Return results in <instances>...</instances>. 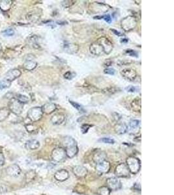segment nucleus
Listing matches in <instances>:
<instances>
[{"label":"nucleus","mask_w":174,"mask_h":195,"mask_svg":"<svg viewBox=\"0 0 174 195\" xmlns=\"http://www.w3.org/2000/svg\"><path fill=\"white\" fill-rule=\"evenodd\" d=\"M54 178L58 181H64L69 178V174L68 171L65 169H61L57 170L54 174Z\"/></svg>","instance_id":"obj_16"},{"label":"nucleus","mask_w":174,"mask_h":195,"mask_svg":"<svg viewBox=\"0 0 174 195\" xmlns=\"http://www.w3.org/2000/svg\"><path fill=\"white\" fill-rule=\"evenodd\" d=\"M115 174L119 178H126L129 176L130 172L127 167L125 163H120L115 169Z\"/></svg>","instance_id":"obj_8"},{"label":"nucleus","mask_w":174,"mask_h":195,"mask_svg":"<svg viewBox=\"0 0 174 195\" xmlns=\"http://www.w3.org/2000/svg\"><path fill=\"white\" fill-rule=\"evenodd\" d=\"M43 115L42 108L40 107H34L27 112V117L31 122H37L41 119Z\"/></svg>","instance_id":"obj_3"},{"label":"nucleus","mask_w":174,"mask_h":195,"mask_svg":"<svg viewBox=\"0 0 174 195\" xmlns=\"http://www.w3.org/2000/svg\"><path fill=\"white\" fill-rule=\"evenodd\" d=\"M63 144L65 146L66 156L68 158H73L78 152L77 141L72 137L67 136L63 140Z\"/></svg>","instance_id":"obj_1"},{"label":"nucleus","mask_w":174,"mask_h":195,"mask_svg":"<svg viewBox=\"0 0 174 195\" xmlns=\"http://www.w3.org/2000/svg\"><path fill=\"white\" fill-rule=\"evenodd\" d=\"M25 146L28 150H37L40 146V143L37 140H35V139L29 140L26 141Z\"/></svg>","instance_id":"obj_21"},{"label":"nucleus","mask_w":174,"mask_h":195,"mask_svg":"<svg viewBox=\"0 0 174 195\" xmlns=\"http://www.w3.org/2000/svg\"><path fill=\"white\" fill-rule=\"evenodd\" d=\"M98 141L101 142V143H103L110 144L115 143V140L113 139L110 138V137H104V138L100 139L99 140H98Z\"/></svg>","instance_id":"obj_34"},{"label":"nucleus","mask_w":174,"mask_h":195,"mask_svg":"<svg viewBox=\"0 0 174 195\" xmlns=\"http://www.w3.org/2000/svg\"><path fill=\"white\" fill-rule=\"evenodd\" d=\"M42 108V111L43 112V113H46V114H51L54 112L56 109V105L53 104V103H47L45 104Z\"/></svg>","instance_id":"obj_22"},{"label":"nucleus","mask_w":174,"mask_h":195,"mask_svg":"<svg viewBox=\"0 0 174 195\" xmlns=\"http://www.w3.org/2000/svg\"><path fill=\"white\" fill-rule=\"evenodd\" d=\"M2 35L5 37H12L14 35V31L13 29L9 28L2 31Z\"/></svg>","instance_id":"obj_33"},{"label":"nucleus","mask_w":174,"mask_h":195,"mask_svg":"<svg viewBox=\"0 0 174 195\" xmlns=\"http://www.w3.org/2000/svg\"><path fill=\"white\" fill-rule=\"evenodd\" d=\"M21 74H22V72L20 70L16 69V68L12 69L8 71V72L5 74V79L11 82L15 80L16 79L19 78L21 75Z\"/></svg>","instance_id":"obj_13"},{"label":"nucleus","mask_w":174,"mask_h":195,"mask_svg":"<svg viewBox=\"0 0 174 195\" xmlns=\"http://www.w3.org/2000/svg\"><path fill=\"white\" fill-rule=\"evenodd\" d=\"M64 50L68 53V54H74L78 52L79 47L77 44L69 43H64Z\"/></svg>","instance_id":"obj_18"},{"label":"nucleus","mask_w":174,"mask_h":195,"mask_svg":"<svg viewBox=\"0 0 174 195\" xmlns=\"http://www.w3.org/2000/svg\"><path fill=\"white\" fill-rule=\"evenodd\" d=\"M16 99L18 100L22 104H26L30 101L29 98L25 95H23V94H17Z\"/></svg>","instance_id":"obj_29"},{"label":"nucleus","mask_w":174,"mask_h":195,"mask_svg":"<svg viewBox=\"0 0 174 195\" xmlns=\"http://www.w3.org/2000/svg\"><path fill=\"white\" fill-rule=\"evenodd\" d=\"M37 66V63L35 61L33 60H27L25 61V63L23 64V67H24V69L28 70V71H31L35 68Z\"/></svg>","instance_id":"obj_25"},{"label":"nucleus","mask_w":174,"mask_h":195,"mask_svg":"<svg viewBox=\"0 0 174 195\" xmlns=\"http://www.w3.org/2000/svg\"><path fill=\"white\" fill-rule=\"evenodd\" d=\"M11 82L6 80L3 79L0 81V90L5 89V88H7L10 86Z\"/></svg>","instance_id":"obj_31"},{"label":"nucleus","mask_w":174,"mask_h":195,"mask_svg":"<svg viewBox=\"0 0 174 195\" xmlns=\"http://www.w3.org/2000/svg\"><path fill=\"white\" fill-rule=\"evenodd\" d=\"M111 191L107 186H102L98 188L97 194L98 195H110Z\"/></svg>","instance_id":"obj_28"},{"label":"nucleus","mask_w":174,"mask_h":195,"mask_svg":"<svg viewBox=\"0 0 174 195\" xmlns=\"http://www.w3.org/2000/svg\"><path fill=\"white\" fill-rule=\"evenodd\" d=\"M115 132L119 135L126 133L128 132V126L125 123H119L115 126Z\"/></svg>","instance_id":"obj_23"},{"label":"nucleus","mask_w":174,"mask_h":195,"mask_svg":"<svg viewBox=\"0 0 174 195\" xmlns=\"http://www.w3.org/2000/svg\"><path fill=\"white\" fill-rule=\"evenodd\" d=\"M9 109L14 114L19 115L22 113L23 104L20 103L16 98L11 99L9 104Z\"/></svg>","instance_id":"obj_6"},{"label":"nucleus","mask_w":174,"mask_h":195,"mask_svg":"<svg viewBox=\"0 0 174 195\" xmlns=\"http://www.w3.org/2000/svg\"><path fill=\"white\" fill-rule=\"evenodd\" d=\"M140 120H132L130 122V127L132 128V129H136V128H138V127L139 126V125H140Z\"/></svg>","instance_id":"obj_35"},{"label":"nucleus","mask_w":174,"mask_h":195,"mask_svg":"<svg viewBox=\"0 0 174 195\" xmlns=\"http://www.w3.org/2000/svg\"><path fill=\"white\" fill-rule=\"evenodd\" d=\"M13 5V1L11 0H2L0 1V9L3 12L8 11Z\"/></svg>","instance_id":"obj_24"},{"label":"nucleus","mask_w":174,"mask_h":195,"mask_svg":"<svg viewBox=\"0 0 174 195\" xmlns=\"http://www.w3.org/2000/svg\"><path fill=\"white\" fill-rule=\"evenodd\" d=\"M2 50V45H1V43H0V50Z\"/></svg>","instance_id":"obj_46"},{"label":"nucleus","mask_w":174,"mask_h":195,"mask_svg":"<svg viewBox=\"0 0 174 195\" xmlns=\"http://www.w3.org/2000/svg\"><path fill=\"white\" fill-rule=\"evenodd\" d=\"M52 159L54 162L60 163L64 161L67 156L65 149L63 148H56L52 152Z\"/></svg>","instance_id":"obj_5"},{"label":"nucleus","mask_w":174,"mask_h":195,"mask_svg":"<svg viewBox=\"0 0 174 195\" xmlns=\"http://www.w3.org/2000/svg\"><path fill=\"white\" fill-rule=\"evenodd\" d=\"M132 109L136 111L140 112L141 111V99L140 98H136L132 101L131 103Z\"/></svg>","instance_id":"obj_26"},{"label":"nucleus","mask_w":174,"mask_h":195,"mask_svg":"<svg viewBox=\"0 0 174 195\" xmlns=\"http://www.w3.org/2000/svg\"><path fill=\"white\" fill-rule=\"evenodd\" d=\"M74 77V74L71 72H67L64 74V78L68 80L72 79Z\"/></svg>","instance_id":"obj_39"},{"label":"nucleus","mask_w":174,"mask_h":195,"mask_svg":"<svg viewBox=\"0 0 174 195\" xmlns=\"http://www.w3.org/2000/svg\"><path fill=\"white\" fill-rule=\"evenodd\" d=\"M104 72L109 75H114L115 73V70L112 68H108L104 70Z\"/></svg>","instance_id":"obj_38"},{"label":"nucleus","mask_w":174,"mask_h":195,"mask_svg":"<svg viewBox=\"0 0 174 195\" xmlns=\"http://www.w3.org/2000/svg\"><path fill=\"white\" fill-rule=\"evenodd\" d=\"M10 111L7 108L0 109V122L4 121L10 115Z\"/></svg>","instance_id":"obj_27"},{"label":"nucleus","mask_w":174,"mask_h":195,"mask_svg":"<svg viewBox=\"0 0 174 195\" xmlns=\"http://www.w3.org/2000/svg\"><path fill=\"white\" fill-rule=\"evenodd\" d=\"M106 158H107L106 153L103 151L97 152L96 153H94L93 157V159L94 162L96 164L106 160Z\"/></svg>","instance_id":"obj_20"},{"label":"nucleus","mask_w":174,"mask_h":195,"mask_svg":"<svg viewBox=\"0 0 174 195\" xmlns=\"http://www.w3.org/2000/svg\"><path fill=\"white\" fill-rule=\"evenodd\" d=\"M126 91L129 92H135L136 91V88L134 86H129L126 88Z\"/></svg>","instance_id":"obj_41"},{"label":"nucleus","mask_w":174,"mask_h":195,"mask_svg":"<svg viewBox=\"0 0 174 195\" xmlns=\"http://www.w3.org/2000/svg\"><path fill=\"white\" fill-rule=\"evenodd\" d=\"M5 163V157L2 153L0 152V167L3 166Z\"/></svg>","instance_id":"obj_42"},{"label":"nucleus","mask_w":174,"mask_h":195,"mask_svg":"<svg viewBox=\"0 0 174 195\" xmlns=\"http://www.w3.org/2000/svg\"><path fill=\"white\" fill-rule=\"evenodd\" d=\"M26 128L29 133H33L37 129V127L33 124H27L26 126Z\"/></svg>","instance_id":"obj_36"},{"label":"nucleus","mask_w":174,"mask_h":195,"mask_svg":"<svg viewBox=\"0 0 174 195\" xmlns=\"http://www.w3.org/2000/svg\"><path fill=\"white\" fill-rule=\"evenodd\" d=\"M104 20H105L108 23H110L112 22V18H111V16H110V15H109V14H107L106 16H104Z\"/></svg>","instance_id":"obj_43"},{"label":"nucleus","mask_w":174,"mask_h":195,"mask_svg":"<svg viewBox=\"0 0 174 195\" xmlns=\"http://www.w3.org/2000/svg\"><path fill=\"white\" fill-rule=\"evenodd\" d=\"M69 102L71 103V104L73 106V107L75 109H77L78 111H80V113H85V112L82 106L80 104H78L77 102H75L71 101V100H69Z\"/></svg>","instance_id":"obj_30"},{"label":"nucleus","mask_w":174,"mask_h":195,"mask_svg":"<svg viewBox=\"0 0 174 195\" xmlns=\"http://www.w3.org/2000/svg\"><path fill=\"white\" fill-rule=\"evenodd\" d=\"M90 128H91V126L89 125V124H85L82 125V127H81V130H82V133H83V134L87 133V132H88V130Z\"/></svg>","instance_id":"obj_37"},{"label":"nucleus","mask_w":174,"mask_h":195,"mask_svg":"<svg viewBox=\"0 0 174 195\" xmlns=\"http://www.w3.org/2000/svg\"><path fill=\"white\" fill-rule=\"evenodd\" d=\"M95 169L98 173L101 174H107L110 170V169H111V165H110V163L109 161L105 160L97 163Z\"/></svg>","instance_id":"obj_10"},{"label":"nucleus","mask_w":174,"mask_h":195,"mask_svg":"<svg viewBox=\"0 0 174 195\" xmlns=\"http://www.w3.org/2000/svg\"><path fill=\"white\" fill-rule=\"evenodd\" d=\"M126 53L127 54H129V55H130V56H133V57H138L137 53H136V51H135L132 50H126Z\"/></svg>","instance_id":"obj_40"},{"label":"nucleus","mask_w":174,"mask_h":195,"mask_svg":"<svg viewBox=\"0 0 174 195\" xmlns=\"http://www.w3.org/2000/svg\"><path fill=\"white\" fill-rule=\"evenodd\" d=\"M65 116L64 115L61 113H56L54 114L51 118V122L53 124L60 125L65 121Z\"/></svg>","instance_id":"obj_19"},{"label":"nucleus","mask_w":174,"mask_h":195,"mask_svg":"<svg viewBox=\"0 0 174 195\" xmlns=\"http://www.w3.org/2000/svg\"><path fill=\"white\" fill-rule=\"evenodd\" d=\"M121 74L125 79L130 81H134L137 77L136 72L134 69H132V68L123 69L121 72Z\"/></svg>","instance_id":"obj_12"},{"label":"nucleus","mask_w":174,"mask_h":195,"mask_svg":"<svg viewBox=\"0 0 174 195\" xmlns=\"http://www.w3.org/2000/svg\"><path fill=\"white\" fill-rule=\"evenodd\" d=\"M137 25V21L135 17H126L121 21V27L125 31H129L135 28Z\"/></svg>","instance_id":"obj_4"},{"label":"nucleus","mask_w":174,"mask_h":195,"mask_svg":"<svg viewBox=\"0 0 174 195\" xmlns=\"http://www.w3.org/2000/svg\"><path fill=\"white\" fill-rule=\"evenodd\" d=\"M97 41L102 47L104 54H110V53L112 52L113 50V47H114L113 44L111 41L109 40L107 38L101 37L100 39H98Z\"/></svg>","instance_id":"obj_7"},{"label":"nucleus","mask_w":174,"mask_h":195,"mask_svg":"<svg viewBox=\"0 0 174 195\" xmlns=\"http://www.w3.org/2000/svg\"><path fill=\"white\" fill-rule=\"evenodd\" d=\"M121 43H127V42H128V39H123L122 40H121Z\"/></svg>","instance_id":"obj_45"},{"label":"nucleus","mask_w":174,"mask_h":195,"mask_svg":"<svg viewBox=\"0 0 174 195\" xmlns=\"http://www.w3.org/2000/svg\"><path fill=\"white\" fill-rule=\"evenodd\" d=\"M89 50L91 54L95 55H101L104 54L102 47L97 41L91 44L89 47Z\"/></svg>","instance_id":"obj_17"},{"label":"nucleus","mask_w":174,"mask_h":195,"mask_svg":"<svg viewBox=\"0 0 174 195\" xmlns=\"http://www.w3.org/2000/svg\"><path fill=\"white\" fill-rule=\"evenodd\" d=\"M72 173L78 178H82L88 174V169L82 165H77L72 168Z\"/></svg>","instance_id":"obj_15"},{"label":"nucleus","mask_w":174,"mask_h":195,"mask_svg":"<svg viewBox=\"0 0 174 195\" xmlns=\"http://www.w3.org/2000/svg\"><path fill=\"white\" fill-rule=\"evenodd\" d=\"M126 165L130 173L136 174L141 169V163L140 159L134 156H129L126 158Z\"/></svg>","instance_id":"obj_2"},{"label":"nucleus","mask_w":174,"mask_h":195,"mask_svg":"<svg viewBox=\"0 0 174 195\" xmlns=\"http://www.w3.org/2000/svg\"><path fill=\"white\" fill-rule=\"evenodd\" d=\"M89 9L95 13H97V12L98 13H101H101H106L110 9V7L107 5L96 2L90 5Z\"/></svg>","instance_id":"obj_11"},{"label":"nucleus","mask_w":174,"mask_h":195,"mask_svg":"<svg viewBox=\"0 0 174 195\" xmlns=\"http://www.w3.org/2000/svg\"><path fill=\"white\" fill-rule=\"evenodd\" d=\"M112 32H114L115 35H118V36H119V37H121V36H123V34H121V33L120 32H119L118 31H116V30H115V29H112Z\"/></svg>","instance_id":"obj_44"},{"label":"nucleus","mask_w":174,"mask_h":195,"mask_svg":"<svg viewBox=\"0 0 174 195\" xmlns=\"http://www.w3.org/2000/svg\"><path fill=\"white\" fill-rule=\"evenodd\" d=\"M7 174L11 176V177H14L16 178L20 176L21 174V169L19 166L18 165L16 164H13L9 166L7 168Z\"/></svg>","instance_id":"obj_14"},{"label":"nucleus","mask_w":174,"mask_h":195,"mask_svg":"<svg viewBox=\"0 0 174 195\" xmlns=\"http://www.w3.org/2000/svg\"><path fill=\"white\" fill-rule=\"evenodd\" d=\"M107 187L110 191H117L120 189L122 187L121 181L116 177H111L106 180Z\"/></svg>","instance_id":"obj_9"},{"label":"nucleus","mask_w":174,"mask_h":195,"mask_svg":"<svg viewBox=\"0 0 174 195\" xmlns=\"http://www.w3.org/2000/svg\"><path fill=\"white\" fill-rule=\"evenodd\" d=\"M27 20H30L31 22H36L37 21L39 18V16L37 14V13H30L27 16Z\"/></svg>","instance_id":"obj_32"}]
</instances>
